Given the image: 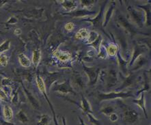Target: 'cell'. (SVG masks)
<instances>
[{
	"label": "cell",
	"mask_w": 151,
	"mask_h": 125,
	"mask_svg": "<svg viewBox=\"0 0 151 125\" xmlns=\"http://www.w3.org/2000/svg\"><path fill=\"white\" fill-rule=\"evenodd\" d=\"M134 80H135L134 75H133L132 74H130L129 76H127L126 77V79H125L124 81L123 85H122L121 87H120L119 88H118V90H121L122 88H127V86H129L130 85H131V84L134 82Z\"/></svg>",
	"instance_id": "cell-26"
},
{
	"label": "cell",
	"mask_w": 151,
	"mask_h": 125,
	"mask_svg": "<svg viewBox=\"0 0 151 125\" xmlns=\"http://www.w3.org/2000/svg\"><path fill=\"white\" fill-rule=\"evenodd\" d=\"M16 117L17 119H18L21 122H22V123H26V122L29 121V119H28L27 115L25 114V112L22 110L19 111L18 113H17Z\"/></svg>",
	"instance_id": "cell-28"
},
{
	"label": "cell",
	"mask_w": 151,
	"mask_h": 125,
	"mask_svg": "<svg viewBox=\"0 0 151 125\" xmlns=\"http://www.w3.org/2000/svg\"><path fill=\"white\" fill-rule=\"evenodd\" d=\"M19 63L22 66L25 68H28L31 66V61L24 53H21L18 55Z\"/></svg>",
	"instance_id": "cell-18"
},
{
	"label": "cell",
	"mask_w": 151,
	"mask_h": 125,
	"mask_svg": "<svg viewBox=\"0 0 151 125\" xmlns=\"http://www.w3.org/2000/svg\"><path fill=\"white\" fill-rule=\"evenodd\" d=\"M79 122H80V125H86L85 124V122H83V119L81 117H79Z\"/></svg>",
	"instance_id": "cell-44"
},
{
	"label": "cell",
	"mask_w": 151,
	"mask_h": 125,
	"mask_svg": "<svg viewBox=\"0 0 151 125\" xmlns=\"http://www.w3.org/2000/svg\"><path fill=\"white\" fill-rule=\"evenodd\" d=\"M138 7L140 8H142L144 10V12H145V17L146 19V25L149 26L150 25V6L149 4H146L145 6H139Z\"/></svg>",
	"instance_id": "cell-22"
},
{
	"label": "cell",
	"mask_w": 151,
	"mask_h": 125,
	"mask_svg": "<svg viewBox=\"0 0 151 125\" xmlns=\"http://www.w3.org/2000/svg\"><path fill=\"white\" fill-rule=\"evenodd\" d=\"M116 125H118V124H116Z\"/></svg>",
	"instance_id": "cell-47"
},
{
	"label": "cell",
	"mask_w": 151,
	"mask_h": 125,
	"mask_svg": "<svg viewBox=\"0 0 151 125\" xmlns=\"http://www.w3.org/2000/svg\"><path fill=\"white\" fill-rule=\"evenodd\" d=\"M109 120H111L112 122H116L118 119V116L116 114L113 113L110 114L109 116Z\"/></svg>",
	"instance_id": "cell-38"
},
{
	"label": "cell",
	"mask_w": 151,
	"mask_h": 125,
	"mask_svg": "<svg viewBox=\"0 0 151 125\" xmlns=\"http://www.w3.org/2000/svg\"><path fill=\"white\" fill-rule=\"evenodd\" d=\"M21 29H20V28H17V29H14V34H15V35H20V34H21Z\"/></svg>",
	"instance_id": "cell-43"
},
{
	"label": "cell",
	"mask_w": 151,
	"mask_h": 125,
	"mask_svg": "<svg viewBox=\"0 0 151 125\" xmlns=\"http://www.w3.org/2000/svg\"><path fill=\"white\" fill-rule=\"evenodd\" d=\"M99 34L97 33L95 31H91L89 32V35H88V37L87 38V43L88 44H92V42L95 41L97 39V38L99 37Z\"/></svg>",
	"instance_id": "cell-29"
},
{
	"label": "cell",
	"mask_w": 151,
	"mask_h": 125,
	"mask_svg": "<svg viewBox=\"0 0 151 125\" xmlns=\"http://www.w3.org/2000/svg\"><path fill=\"white\" fill-rule=\"evenodd\" d=\"M130 97H134V95L132 94L131 92H113L110 93H100L99 94L97 98L98 100L101 102L103 101H109L113 100V99L117 98H127Z\"/></svg>",
	"instance_id": "cell-1"
},
{
	"label": "cell",
	"mask_w": 151,
	"mask_h": 125,
	"mask_svg": "<svg viewBox=\"0 0 151 125\" xmlns=\"http://www.w3.org/2000/svg\"><path fill=\"white\" fill-rule=\"evenodd\" d=\"M53 55L56 56V57L62 62L68 61V60H70V58L71 57L70 53L66 52V51H62L60 50H56L55 52L53 53Z\"/></svg>",
	"instance_id": "cell-16"
},
{
	"label": "cell",
	"mask_w": 151,
	"mask_h": 125,
	"mask_svg": "<svg viewBox=\"0 0 151 125\" xmlns=\"http://www.w3.org/2000/svg\"><path fill=\"white\" fill-rule=\"evenodd\" d=\"M6 2H7L6 1H0V8H1L4 4H5Z\"/></svg>",
	"instance_id": "cell-46"
},
{
	"label": "cell",
	"mask_w": 151,
	"mask_h": 125,
	"mask_svg": "<svg viewBox=\"0 0 151 125\" xmlns=\"http://www.w3.org/2000/svg\"><path fill=\"white\" fill-rule=\"evenodd\" d=\"M130 12V14L131 17L133 18V20L135 21V23L139 25V27H142L144 25V15L142 14L141 12H139L133 9L132 8H129V9H127Z\"/></svg>",
	"instance_id": "cell-8"
},
{
	"label": "cell",
	"mask_w": 151,
	"mask_h": 125,
	"mask_svg": "<svg viewBox=\"0 0 151 125\" xmlns=\"http://www.w3.org/2000/svg\"><path fill=\"white\" fill-rule=\"evenodd\" d=\"M8 62V57L4 53H0V64L1 66L6 67Z\"/></svg>",
	"instance_id": "cell-33"
},
{
	"label": "cell",
	"mask_w": 151,
	"mask_h": 125,
	"mask_svg": "<svg viewBox=\"0 0 151 125\" xmlns=\"http://www.w3.org/2000/svg\"><path fill=\"white\" fill-rule=\"evenodd\" d=\"M51 118L48 114H42L40 116V120L38 122L37 125H48L50 123Z\"/></svg>",
	"instance_id": "cell-25"
},
{
	"label": "cell",
	"mask_w": 151,
	"mask_h": 125,
	"mask_svg": "<svg viewBox=\"0 0 151 125\" xmlns=\"http://www.w3.org/2000/svg\"><path fill=\"white\" fill-rule=\"evenodd\" d=\"M36 83H37V85H38V89H39L40 91L42 92V94H43V96H45V99H46L47 101V103H48L49 107H50L51 110V111H52V113H53V120H54L55 125H59V124H58V123L57 119H56V115H55V110H54V108H53L52 103H51L50 101H49V98L48 97V96H47V90H46V86H45V83L44 82V80H43L42 77H40V75H37V76H36Z\"/></svg>",
	"instance_id": "cell-2"
},
{
	"label": "cell",
	"mask_w": 151,
	"mask_h": 125,
	"mask_svg": "<svg viewBox=\"0 0 151 125\" xmlns=\"http://www.w3.org/2000/svg\"><path fill=\"white\" fill-rule=\"evenodd\" d=\"M1 123L2 125H16V124H14V123H12V122L5 121V120H1Z\"/></svg>",
	"instance_id": "cell-42"
},
{
	"label": "cell",
	"mask_w": 151,
	"mask_h": 125,
	"mask_svg": "<svg viewBox=\"0 0 151 125\" xmlns=\"http://www.w3.org/2000/svg\"><path fill=\"white\" fill-rule=\"evenodd\" d=\"M0 99L1 101H8V96L7 94H6V92L4 91L2 89H0Z\"/></svg>",
	"instance_id": "cell-37"
},
{
	"label": "cell",
	"mask_w": 151,
	"mask_h": 125,
	"mask_svg": "<svg viewBox=\"0 0 151 125\" xmlns=\"http://www.w3.org/2000/svg\"><path fill=\"white\" fill-rule=\"evenodd\" d=\"M101 111L102 112L103 114H104L105 115L109 116L110 114H111L114 113V109L112 107H111V106H107V107H104V108L101 109Z\"/></svg>",
	"instance_id": "cell-36"
},
{
	"label": "cell",
	"mask_w": 151,
	"mask_h": 125,
	"mask_svg": "<svg viewBox=\"0 0 151 125\" xmlns=\"http://www.w3.org/2000/svg\"><path fill=\"white\" fill-rule=\"evenodd\" d=\"M146 62H147V59L144 56L140 55L139 57V59H138L137 61L135 63V66L134 68H133V70H137L138 68H141L144 64H145Z\"/></svg>",
	"instance_id": "cell-27"
},
{
	"label": "cell",
	"mask_w": 151,
	"mask_h": 125,
	"mask_svg": "<svg viewBox=\"0 0 151 125\" xmlns=\"http://www.w3.org/2000/svg\"><path fill=\"white\" fill-rule=\"evenodd\" d=\"M3 113L5 121L10 122L13 118V111L9 105H4Z\"/></svg>",
	"instance_id": "cell-17"
},
{
	"label": "cell",
	"mask_w": 151,
	"mask_h": 125,
	"mask_svg": "<svg viewBox=\"0 0 151 125\" xmlns=\"http://www.w3.org/2000/svg\"><path fill=\"white\" fill-rule=\"evenodd\" d=\"M10 83H11V80H10V79H8V78L4 79L1 81V84L3 85H9Z\"/></svg>",
	"instance_id": "cell-41"
},
{
	"label": "cell",
	"mask_w": 151,
	"mask_h": 125,
	"mask_svg": "<svg viewBox=\"0 0 151 125\" xmlns=\"http://www.w3.org/2000/svg\"><path fill=\"white\" fill-rule=\"evenodd\" d=\"M88 35H89V31L86 28H81L77 32L75 37L79 40L87 39Z\"/></svg>",
	"instance_id": "cell-23"
},
{
	"label": "cell",
	"mask_w": 151,
	"mask_h": 125,
	"mask_svg": "<svg viewBox=\"0 0 151 125\" xmlns=\"http://www.w3.org/2000/svg\"><path fill=\"white\" fill-rule=\"evenodd\" d=\"M53 90L54 91H57L60 92L61 94H76V92L73 88L71 86V84L70 83V80H66L64 82L58 84V83H54L53 85Z\"/></svg>",
	"instance_id": "cell-4"
},
{
	"label": "cell",
	"mask_w": 151,
	"mask_h": 125,
	"mask_svg": "<svg viewBox=\"0 0 151 125\" xmlns=\"http://www.w3.org/2000/svg\"><path fill=\"white\" fill-rule=\"evenodd\" d=\"M115 5L116 3L114 1L111 2V5L109 6V7L108 8V9L106 11V14L105 15V17L103 18V27H106L108 23L109 22L110 19L111 18L112 14H113L114 10V8H115Z\"/></svg>",
	"instance_id": "cell-10"
},
{
	"label": "cell",
	"mask_w": 151,
	"mask_h": 125,
	"mask_svg": "<svg viewBox=\"0 0 151 125\" xmlns=\"http://www.w3.org/2000/svg\"><path fill=\"white\" fill-rule=\"evenodd\" d=\"M146 47L144 45H138L135 44L134 45V49H133V53L132 57H131V60L130 62H129V66H132L135 60L138 59V57H139L140 55H142V53L145 52Z\"/></svg>",
	"instance_id": "cell-7"
},
{
	"label": "cell",
	"mask_w": 151,
	"mask_h": 125,
	"mask_svg": "<svg viewBox=\"0 0 151 125\" xmlns=\"http://www.w3.org/2000/svg\"><path fill=\"white\" fill-rule=\"evenodd\" d=\"M106 52L107 55L108 56L114 57V56H115L118 52V46L117 45L114 44V43L109 44L106 48Z\"/></svg>",
	"instance_id": "cell-20"
},
{
	"label": "cell",
	"mask_w": 151,
	"mask_h": 125,
	"mask_svg": "<svg viewBox=\"0 0 151 125\" xmlns=\"http://www.w3.org/2000/svg\"><path fill=\"white\" fill-rule=\"evenodd\" d=\"M10 48V40H6L0 45V53H4L5 51L9 50Z\"/></svg>",
	"instance_id": "cell-30"
},
{
	"label": "cell",
	"mask_w": 151,
	"mask_h": 125,
	"mask_svg": "<svg viewBox=\"0 0 151 125\" xmlns=\"http://www.w3.org/2000/svg\"><path fill=\"white\" fill-rule=\"evenodd\" d=\"M41 60V51L40 49H35L32 54V63L35 67H37Z\"/></svg>",
	"instance_id": "cell-19"
},
{
	"label": "cell",
	"mask_w": 151,
	"mask_h": 125,
	"mask_svg": "<svg viewBox=\"0 0 151 125\" xmlns=\"http://www.w3.org/2000/svg\"><path fill=\"white\" fill-rule=\"evenodd\" d=\"M17 22H18V20H17V19L15 18L14 17H10V19H8V21H7V23H9V24H16Z\"/></svg>",
	"instance_id": "cell-40"
},
{
	"label": "cell",
	"mask_w": 151,
	"mask_h": 125,
	"mask_svg": "<svg viewBox=\"0 0 151 125\" xmlns=\"http://www.w3.org/2000/svg\"><path fill=\"white\" fill-rule=\"evenodd\" d=\"M133 102L135 103L137 106H139L144 111V116L146 118H148V114L147 111H146V102H145V96H144V92H142L139 98L135 99L133 101Z\"/></svg>",
	"instance_id": "cell-11"
},
{
	"label": "cell",
	"mask_w": 151,
	"mask_h": 125,
	"mask_svg": "<svg viewBox=\"0 0 151 125\" xmlns=\"http://www.w3.org/2000/svg\"><path fill=\"white\" fill-rule=\"evenodd\" d=\"M25 93L27 94V96L28 99H29L30 104L32 105V106L33 107V108L35 109H40V103L37 100H36V98L34 97V96L32 95L30 92L27 91L25 89Z\"/></svg>",
	"instance_id": "cell-21"
},
{
	"label": "cell",
	"mask_w": 151,
	"mask_h": 125,
	"mask_svg": "<svg viewBox=\"0 0 151 125\" xmlns=\"http://www.w3.org/2000/svg\"><path fill=\"white\" fill-rule=\"evenodd\" d=\"M62 122H63V125H67V124H66V120L65 119V118L62 117Z\"/></svg>",
	"instance_id": "cell-45"
},
{
	"label": "cell",
	"mask_w": 151,
	"mask_h": 125,
	"mask_svg": "<svg viewBox=\"0 0 151 125\" xmlns=\"http://www.w3.org/2000/svg\"><path fill=\"white\" fill-rule=\"evenodd\" d=\"M117 56H118V63H119V65H120V67L121 68L122 72H123L124 74L126 75L127 74V64H128V62L125 61V60L123 59L121 57V55H120V53L119 51L117 53Z\"/></svg>",
	"instance_id": "cell-24"
},
{
	"label": "cell",
	"mask_w": 151,
	"mask_h": 125,
	"mask_svg": "<svg viewBox=\"0 0 151 125\" xmlns=\"http://www.w3.org/2000/svg\"><path fill=\"white\" fill-rule=\"evenodd\" d=\"M83 70H85L88 78H89V85H94L96 83L97 79H98L99 73H100V68L94 67V66L87 67V66L83 65Z\"/></svg>",
	"instance_id": "cell-5"
},
{
	"label": "cell",
	"mask_w": 151,
	"mask_h": 125,
	"mask_svg": "<svg viewBox=\"0 0 151 125\" xmlns=\"http://www.w3.org/2000/svg\"><path fill=\"white\" fill-rule=\"evenodd\" d=\"M62 6L64 9L67 10L68 12H71L75 11L77 7V2L75 1H71V0H64L61 3Z\"/></svg>",
	"instance_id": "cell-13"
},
{
	"label": "cell",
	"mask_w": 151,
	"mask_h": 125,
	"mask_svg": "<svg viewBox=\"0 0 151 125\" xmlns=\"http://www.w3.org/2000/svg\"><path fill=\"white\" fill-rule=\"evenodd\" d=\"M86 115H87L88 118H89L90 122H91L92 124H93L94 125H101L100 120H99L98 119H96V118H94V116L92 115V114H86Z\"/></svg>",
	"instance_id": "cell-35"
},
{
	"label": "cell",
	"mask_w": 151,
	"mask_h": 125,
	"mask_svg": "<svg viewBox=\"0 0 151 125\" xmlns=\"http://www.w3.org/2000/svg\"><path fill=\"white\" fill-rule=\"evenodd\" d=\"M107 1L103 2L102 6H101L100 11L98 14H97L96 16L94 17V19H83V21H87V22L91 23L92 25L94 27L96 28H99V29H101V28L103 27V12H104L105 7L107 4Z\"/></svg>",
	"instance_id": "cell-3"
},
{
	"label": "cell",
	"mask_w": 151,
	"mask_h": 125,
	"mask_svg": "<svg viewBox=\"0 0 151 125\" xmlns=\"http://www.w3.org/2000/svg\"><path fill=\"white\" fill-rule=\"evenodd\" d=\"M118 22L120 23V25H122V26H123L125 29L128 30L129 32L132 34H135L136 33V31L134 29V27H133V25L128 22V21L127 20L126 18H124L123 16L118 17Z\"/></svg>",
	"instance_id": "cell-12"
},
{
	"label": "cell",
	"mask_w": 151,
	"mask_h": 125,
	"mask_svg": "<svg viewBox=\"0 0 151 125\" xmlns=\"http://www.w3.org/2000/svg\"><path fill=\"white\" fill-rule=\"evenodd\" d=\"M139 119V114L134 109L128 108L123 112V120L127 124H133Z\"/></svg>",
	"instance_id": "cell-6"
},
{
	"label": "cell",
	"mask_w": 151,
	"mask_h": 125,
	"mask_svg": "<svg viewBox=\"0 0 151 125\" xmlns=\"http://www.w3.org/2000/svg\"><path fill=\"white\" fill-rule=\"evenodd\" d=\"M64 27H65V29L66 30H68V31H71V30H73V29H74L75 25H74V23L72 22H69V23H66V24L65 25V26H64Z\"/></svg>",
	"instance_id": "cell-39"
},
{
	"label": "cell",
	"mask_w": 151,
	"mask_h": 125,
	"mask_svg": "<svg viewBox=\"0 0 151 125\" xmlns=\"http://www.w3.org/2000/svg\"><path fill=\"white\" fill-rule=\"evenodd\" d=\"M80 107L81 109H82L84 114H93V111H92L91 107V105H90V103L89 101H88V99L83 95H82V100H81Z\"/></svg>",
	"instance_id": "cell-14"
},
{
	"label": "cell",
	"mask_w": 151,
	"mask_h": 125,
	"mask_svg": "<svg viewBox=\"0 0 151 125\" xmlns=\"http://www.w3.org/2000/svg\"><path fill=\"white\" fill-rule=\"evenodd\" d=\"M96 1H94V0H82V1H80L81 6L85 8H91V6H93L96 3Z\"/></svg>",
	"instance_id": "cell-32"
},
{
	"label": "cell",
	"mask_w": 151,
	"mask_h": 125,
	"mask_svg": "<svg viewBox=\"0 0 151 125\" xmlns=\"http://www.w3.org/2000/svg\"><path fill=\"white\" fill-rule=\"evenodd\" d=\"M148 90H150V85H149V79H148V77L145 75V84H144V87L143 89L139 90V91L137 92V94L140 93H142L144 91H148Z\"/></svg>",
	"instance_id": "cell-34"
},
{
	"label": "cell",
	"mask_w": 151,
	"mask_h": 125,
	"mask_svg": "<svg viewBox=\"0 0 151 125\" xmlns=\"http://www.w3.org/2000/svg\"><path fill=\"white\" fill-rule=\"evenodd\" d=\"M95 12H90L89 10H78V11H73L71 12H68L66 13V15H70L73 17H83L86 16H89V15L94 14Z\"/></svg>",
	"instance_id": "cell-15"
},
{
	"label": "cell",
	"mask_w": 151,
	"mask_h": 125,
	"mask_svg": "<svg viewBox=\"0 0 151 125\" xmlns=\"http://www.w3.org/2000/svg\"><path fill=\"white\" fill-rule=\"evenodd\" d=\"M102 39H103L102 36L99 35V37L97 38V39L95 40V41L92 42V44H90V46L94 47V48L97 51V52H99V50H100L101 42H102Z\"/></svg>",
	"instance_id": "cell-31"
},
{
	"label": "cell",
	"mask_w": 151,
	"mask_h": 125,
	"mask_svg": "<svg viewBox=\"0 0 151 125\" xmlns=\"http://www.w3.org/2000/svg\"><path fill=\"white\" fill-rule=\"evenodd\" d=\"M117 73L114 70H110L107 77V87L110 88L113 87L117 82Z\"/></svg>",
	"instance_id": "cell-9"
}]
</instances>
